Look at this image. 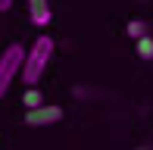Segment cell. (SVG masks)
Returning a JSON list of instances; mask_svg holds the SVG:
<instances>
[{"label": "cell", "mask_w": 153, "mask_h": 150, "mask_svg": "<svg viewBox=\"0 0 153 150\" xmlns=\"http://www.w3.org/2000/svg\"><path fill=\"white\" fill-rule=\"evenodd\" d=\"M53 47H56V44H53V38H50V35H41V38L31 44V50L25 53L22 75H19V78H22L28 88H38L41 75H44L47 63H50V56H53Z\"/></svg>", "instance_id": "1"}, {"label": "cell", "mask_w": 153, "mask_h": 150, "mask_svg": "<svg viewBox=\"0 0 153 150\" xmlns=\"http://www.w3.org/2000/svg\"><path fill=\"white\" fill-rule=\"evenodd\" d=\"M25 47L19 44V41H13L10 47H6L3 53H0V97H3L6 91H10L13 78L16 75H22V63H25Z\"/></svg>", "instance_id": "2"}, {"label": "cell", "mask_w": 153, "mask_h": 150, "mask_svg": "<svg viewBox=\"0 0 153 150\" xmlns=\"http://www.w3.org/2000/svg\"><path fill=\"white\" fill-rule=\"evenodd\" d=\"M59 119H62V110L53 106V103H44V106H38V110H28V113H25V125H31V128L56 125Z\"/></svg>", "instance_id": "3"}, {"label": "cell", "mask_w": 153, "mask_h": 150, "mask_svg": "<svg viewBox=\"0 0 153 150\" xmlns=\"http://www.w3.org/2000/svg\"><path fill=\"white\" fill-rule=\"evenodd\" d=\"M28 16H31V25L47 28V25H50V19H53L50 0H28Z\"/></svg>", "instance_id": "4"}, {"label": "cell", "mask_w": 153, "mask_h": 150, "mask_svg": "<svg viewBox=\"0 0 153 150\" xmlns=\"http://www.w3.org/2000/svg\"><path fill=\"white\" fill-rule=\"evenodd\" d=\"M125 31H128V38H134V41H141V38L150 35V31H147V22H141V19H131V22L125 25Z\"/></svg>", "instance_id": "5"}, {"label": "cell", "mask_w": 153, "mask_h": 150, "mask_svg": "<svg viewBox=\"0 0 153 150\" xmlns=\"http://www.w3.org/2000/svg\"><path fill=\"white\" fill-rule=\"evenodd\" d=\"M22 103H25V110H38V106H44V94H41L38 88H28L25 97H22Z\"/></svg>", "instance_id": "6"}, {"label": "cell", "mask_w": 153, "mask_h": 150, "mask_svg": "<svg viewBox=\"0 0 153 150\" xmlns=\"http://www.w3.org/2000/svg\"><path fill=\"white\" fill-rule=\"evenodd\" d=\"M137 56H141V59H153V38L150 35L137 41Z\"/></svg>", "instance_id": "7"}, {"label": "cell", "mask_w": 153, "mask_h": 150, "mask_svg": "<svg viewBox=\"0 0 153 150\" xmlns=\"http://www.w3.org/2000/svg\"><path fill=\"white\" fill-rule=\"evenodd\" d=\"M10 6H13V0H0V13H6Z\"/></svg>", "instance_id": "8"}]
</instances>
